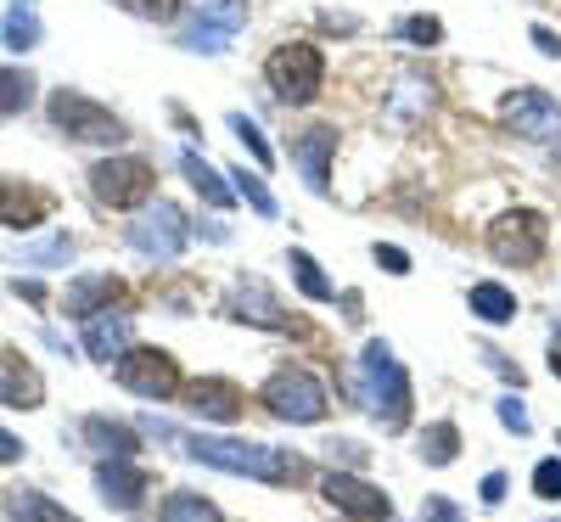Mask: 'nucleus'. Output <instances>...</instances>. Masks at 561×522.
<instances>
[{
	"label": "nucleus",
	"mask_w": 561,
	"mask_h": 522,
	"mask_svg": "<svg viewBox=\"0 0 561 522\" xmlns=\"http://www.w3.org/2000/svg\"><path fill=\"white\" fill-rule=\"evenodd\" d=\"M185 455L219 466V472H237V478H259V484H298L304 478V461L293 450H275V444H237V439H185Z\"/></svg>",
	"instance_id": "obj_1"
},
{
	"label": "nucleus",
	"mask_w": 561,
	"mask_h": 522,
	"mask_svg": "<svg viewBox=\"0 0 561 522\" xmlns=\"http://www.w3.org/2000/svg\"><path fill=\"white\" fill-rule=\"evenodd\" d=\"M264 84L280 107H309L325 90V57L314 39H280L264 57Z\"/></svg>",
	"instance_id": "obj_2"
},
{
	"label": "nucleus",
	"mask_w": 561,
	"mask_h": 522,
	"mask_svg": "<svg viewBox=\"0 0 561 522\" xmlns=\"http://www.w3.org/2000/svg\"><path fill=\"white\" fill-rule=\"evenodd\" d=\"M359 376H365V405L382 421V433H404L410 427V376L393 360L388 343H365L359 354Z\"/></svg>",
	"instance_id": "obj_3"
},
{
	"label": "nucleus",
	"mask_w": 561,
	"mask_h": 522,
	"mask_svg": "<svg viewBox=\"0 0 561 522\" xmlns=\"http://www.w3.org/2000/svg\"><path fill=\"white\" fill-rule=\"evenodd\" d=\"M259 405L275 421H293V427H314V421H325V410H332V399H325V388H320V376L304 371V365H280L270 383H264Z\"/></svg>",
	"instance_id": "obj_4"
},
{
	"label": "nucleus",
	"mask_w": 561,
	"mask_h": 522,
	"mask_svg": "<svg viewBox=\"0 0 561 522\" xmlns=\"http://www.w3.org/2000/svg\"><path fill=\"white\" fill-rule=\"evenodd\" d=\"M51 124L79 140V147H118V140L129 135L118 113H107L102 102H90L84 90H51Z\"/></svg>",
	"instance_id": "obj_5"
},
{
	"label": "nucleus",
	"mask_w": 561,
	"mask_h": 522,
	"mask_svg": "<svg viewBox=\"0 0 561 522\" xmlns=\"http://www.w3.org/2000/svg\"><path fill=\"white\" fill-rule=\"evenodd\" d=\"M152 185H158V169L147 158H102L90 169V192H96L102 208H147L152 203Z\"/></svg>",
	"instance_id": "obj_6"
},
{
	"label": "nucleus",
	"mask_w": 561,
	"mask_h": 522,
	"mask_svg": "<svg viewBox=\"0 0 561 522\" xmlns=\"http://www.w3.org/2000/svg\"><path fill=\"white\" fill-rule=\"evenodd\" d=\"M545 242H550V230H545V214L539 208H511L489 225V253L505 264V270H528L545 259Z\"/></svg>",
	"instance_id": "obj_7"
},
{
	"label": "nucleus",
	"mask_w": 561,
	"mask_h": 522,
	"mask_svg": "<svg viewBox=\"0 0 561 522\" xmlns=\"http://www.w3.org/2000/svg\"><path fill=\"white\" fill-rule=\"evenodd\" d=\"M113 376H118L129 394H140V399H174L180 394V360L169 349H135L129 343L113 360Z\"/></svg>",
	"instance_id": "obj_8"
},
{
	"label": "nucleus",
	"mask_w": 561,
	"mask_h": 522,
	"mask_svg": "<svg viewBox=\"0 0 561 522\" xmlns=\"http://www.w3.org/2000/svg\"><path fill=\"white\" fill-rule=\"evenodd\" d=\"M124 242L140 253V259H180V248L192 242V219H185L174 203H158V208H147L135 225H124Z\"/></svg>",
	"instance_id": "obj_9"
},
{
	"label": "nucleus",
	"mask_w": 561,
	"mask_h": 522,
	"mask_svg": "<svg viewBox=\"0 0 561 522\" xmlns=\"http://www.w3.org/2000/svg\"><path fill=\"white\" fill-rule=\"evenodd\" d=\"M500 124L511 135H523V140H550L561 129V102L550 97V90H539V84H523V90H511V97L500 102Z\"/></svg>",
	"instance_id": "obj_10"
},
{
	"label": "nucleus",
	"mask_w": 561,
	"mask_h": 522,
	"mask_svg": "<svg viewBox=\"0 0 561 522\" xmlns=\"http://www.w3.org/2000/svg\"><path fill=\"white\" fill-rule=\"evenodd\" d=\"M320 495H325V506H332V511H343L354 522H388L393 517V500L377 484H365L359 472H325Z\"/></svg>",
	"instance_id": "obj_11"
},
{
	"label": "nucleus",
	"mask_w": 561,
	"mask_h": 522,
	"mask_svg": "<svg viewBox=\"0 0 561 522\" xmlns=\"http://www.w3.org/2000/svg\"><path fill=\"white\" fill-rule=\"evenodd\" d=\"M332 158H337V124H314V129L293 135V163L304 169L314 197L332 192Z\"/></svg>",
	"instance_id": "obj_12"
},
{
	"label": "nucleus",
	"mask_w": 561,
	"mask_h": 522,
	"mask_svg": "<svg viewBox=\"0 0 561 522\" xmlns=\"http://www.w3.org/2000/svg\"><path fill=\"white\" fill-rule=\"evenodd\" d=\"M225 315L230 320H248V326H264V331H298V320H287V309L270 298L264 281H237L230 298H225Z\"/></svg>",
	"instance_id": "obj_13"
},
{
	"label": "nucleus",
	"mask_w": 561,
	"mask_h": 522,
	"mask_svg": "<svg viewBox=\"0 0 561 522\" xmlns=\"http://www.w3.org/2000/svg\"><path fill=\"white\" fill-rule=\"evenodd\" d=\"M185 410H192V416H203V421H219V427H230V421H242V410H248V394H242L237 383H225V376H203V383H192V388H185Z\"/></svg>",
	"instance_id": "obj_14"
},
{
	"label": "nucleus",
	"mask_w": 561,
	"mask_h": 522,
	"mask_svg": "<svg viewBox=\"0 0 561 522\" xmlns=\"http://www.w3.org/2000/svg\"><path fill=\"white\" fill-rule=\"evenodd\" d=\"M45 214H51V192H39V185H28V180L0 174V225L34 230V225H45Z\"/></svg>",
	"instance_id": "obj_15"
},
{
	"label": "nucleus",
	"mask_w": 561,
	"mask_h": 522,
	"mask_svg": "<svg viewBox=\"0 0 561 522\" xmlns=\"http://www.w3.org/2000/svg\"><path fill=\"white\" fill-rule=\"evenodd\" d=\"M0 405H12V410H39L45 405V376L18 349H0Z\"/></svg>",
	"instance_id": "obj_16"
},
{
	"label": "nucleus",
	"mask_w": 561,
	"mask_h": 522,
	"mask_svg": "<svg viewBox=\"0 0 561 522\" xmlns=\"http://www.w3.org/2000/svg\"><path fill=\"white\" fill-rule=\"evenodd\" d=\"M96 495L113 511H135L140 500H147V472H140L135 461H102L96 466Z\"/></svg>",
	"instance_id": "obj_17"
},
{
	"label": "nucleus",
	"mask_w": 561,
	"mask_h": 522,
	"mask_svg": "<svg viewBox=\"0 0 561 522\" xmlns=\"http://www.w3.org/2000/svg\"><path fill=\"white\" fill-rule=\"evenodd\" d=\"M118 293H124V281H118V275H79V281H68L62 304H68V315L90 320V315L113 309V298H118Z\"/></svg>",
	"instance_id": "obj_18"
},
{
	"label": "nucleus",
	"mask_w": 561,
	"mask_h": 522,
	"mask_svg": "<svg viewBox=\"0 0 561 522\" xmlns=\"http://www.w3.org/2000/svg\"><path fill=\"white\" fill-rule=\"evenodd\" d=\"M84 349H90V360H118V354L129 349V315H124V309L90 315V320H84Z\"/></svg>",
	"instance_id": "obj_19"
},
{
	"label": "nucleus",
	"mask_w": 561,
	"mask_h": 522,
	"mask_svg": "<svg viewBox=\"0 0 561 522\" xmlns=\"http://www.w3.org/2000/svg\"><path fill=\"white\" fill-rule=\"evenodd\" d=\"M84 439L102 461H135V450H140V439L113 416H84Z\"/></svg>",
	"instance_id": "obj_20"
},
{
	"label": "nucleus",
	"mask_w": 561,
	"mask_h": 522,
	"mask_svg": "<svg viewBox=\"0 0 561 522\" xmlns=\"http://www.w3.org/2000/svg\"><path fill=\"white\" fill-rule=\"evenodd\" d=\"M180 169H185V180H192V192H197L208 208H230V203H237V185H225V174H219L208 158H197V152H180Z\"/></svg>",
	"instance_id": "obj_21"
},
{
	"label": "nucleus",
	"mask_w": 561,
	"mask_h": 522,
	"mask_svg": "<svg viewBox=\"0 0 561 522\" xmlns=\"http://www.w3.org/2000/svg\"><path fill=\"white\" fill-rule=\"evenodd\" d=\"M0 45L18 52V57L39 45V7H34V0H12V7H7V18H0Z\"/></svg>",
	"instance_id": "obj_22"
},
{
	"label": "nucleus",
	"mask_w": 561,
	"mask_h": 522,
	"mask_svg": "<svg viewBox=\"0 0 561 522\" xmlns=\"http://www.w3.org/2000/svg\"><path fill=\"white\" fill-rule=\"evenodd\" d=\"M466 309H472L483 326H505V320H517V293L500 287V281H478V287L466 293Z\"/></svg>",
	"instance_id": "obj_23"
},
{
	"label": "nucleus",
	"mask_w": 561,
	"mask_h": 522,
	"mask_svg": "<svg viewBox=\"0 0 561 522\" xmlns=\"http://www.w3.org/2000/svg\"><path fill=\"white\" fill-rule=\"evenodd\" d=\"M433 102H438V84L427 79V73H399V90H393V102H388V113L393 118H421V113H433Z\"/></svg>",
	"instance_id": "obj_24"
},
{
	"label": "nucleus",
	"mask_w": 561,
	"mask_h": 522,
	"mask_svg": "<svg viewBox=\"0 0 561 522\" xmlns=\"http://www.w3.org/2000/svg\"><path fill=\"white\" fill-rule=\"evenodd\" d=\"M7 511H12V522H79L73 511H62L51 495H39V489H12Z\"/></svg>",
	"instance_id": "obj_25"
},
{
	"label": "nucleus",
	"mask_w": 561,
	"mask_h": 522,
	"mask_svg": "<svg viewBox=\"0 0 561 522\" xmlns=\"http://www.w3.org/2000/svg\"><path fill=\"white\" fill-rule=\"evenodd\" d=\"M192 23L219 29V34H237L248 23V0H192Z\"/></svg>",
	"instance_id": "obj_26"
},
{
	"label": "nucleus",
	"mask_w": 561,
	"mask_h": 522,
	"mask_svg": "<svg viewBox=\"0 0 561 522\" xmlns=\"http://www.w3.org/2000/svg\"><path fill=\"white\" fill-rule=\"evenodd\" d=\"M287 264H293V281H298V293L309 298V304H337V287L320 275V264H314V253H287Z\"/></svg>",
	"instance_id": "obj_27"
},
{
	"label": "nucleus",
	"mask_w": 561,
	"mask_h": 522,
	"mask_svg": "<svg viewBox=\"0 0 561 522\" xmlns=\"http://www.w3.org/2000/svg\"><path fill=\"white\" fill-rule=\"evenodd\" d=\"M158 522H219V511H214V500H203V495H192V489H174V495L158 506Z\"/></svg>",
	"instance_id": "obj_28"
},
{
	"label": "nucleus",
	"mask_w": 561,
	"mask_h": 522,
	"mask_svg": "<svg viewBox=\"0 0 561 522\" xmlns=\"http://www.w3.org/2000/svg\"><path fill=\"white\" fill-rule=\"evenodd\" d=\"M34 73L28 68H0V118H12V113H23L28 102H34Z\"/></svg>",
	"instance_id": "obj_29"
},
{
	"label": "nucleus",
	"mask_w": 561,
	"mask_h": 522,
	"mask_svg": "<svg viewBox=\"0 0 561 522\" xmlns=\"http://www.w3.org/2000/svg\"><path fill=\"white\" fill-rule=\"evenodd\" d=\"M455 450H460V427L455 421H433L427 433H421V461L427 466H449Z\"/></svg>",
	"instance_id": "obj_30"
},
{
	"label": "nucleus",
	"mask_w": 561,
	"mask_h": 522,
	"mask_svg": "<svg viewBox=\"0 0 561 522\" xmlns=\"http://www.w3.org/2000/svg\"><path fill=\"white\" fill-rule=\"evenodd\" d=\"M230 129H237V140H242V152H253V163L259 169H270L275 163V152H270V140H264V129L248 118V113H230Z\"/></svg>",
	"instance_id": "obj_31"
},
{
	"label": "nucleus",
	"mask_w": 561,
	"mask_h": 522,
	"mask_svg": "<svg viewBox=\"0 0 561 522\" xmlns=\"http://www.w3.org/2000/svg\"><path fill=\"white\" fill-rule=\"evenodd\" d=\"M399 39L415 45V52H433V45H444V23L438 18H404L399 23Z\"/></svg>",
	"instance_id": "obj_32"
},
{
	"label": "nucleus",
	"mask_w": 561,
	"mask_h": 522,
	"mask_svg": "<svg viewBox=\"0 0 561 522\" xmlns=\"http://www.w3.org/2000/svg\"><path fill=\"white\" fill-rule=\"evenodd\" d=\"M230 180H237V197L253 203V214H264V219L275 214V197L264 192V174H259V169H253V174H248V169H230Z\"/></svg>",
	"instance_id": "obj_33"
},
{
	"label": "nucleus",
	"mask_w": 561,
	"mask_h": 522,
	"mask_svg": "<svg viewBox=\"0 0 561 522\" xmlns=\"http://www.w3.org/2000/svg\"><path fill=\"white\" fill-rule=\"evenodd\" d=\"M534 495H539V500H561V461H556V455L534 466Z\"/></svg>",
	"instance_id": "obj_34"
},
{
	"label": "nucleus",
	"mask_w": 561,
	"mask_h": 522,
	"mask_svg": "<svg viewBox=\"0 0 561 522\" xmlns=\"http://www.w3.org/2000/svg\"><path fill=\"white\" fill-rule=\"evenodd\" d=\"M370 253H377V264H382L388 275H410V253H404V248H388V242H377Z\"/></svg>",
	"instance_id": "obj_35"
},
{
	"label": "nucleus",
	"mask_w": 561,
	"mask_h": 522,
	"mask_svg": "<svg viewBox=\"0 0 561 522\" xmlns=\"http://www.w3.org/2000/svg\"><path fill=\"white\" fill-rule=\"evenodd\" d=\"M500 421L511 427V433H528V410L517 399H500Z\"/></svg>",
	"instance_id": "obj_36"
},
{
	"label": "nucleus",
	"mask_w": 561,
	"mask_h": 522,
	"mask_svg": "<svg viewBox=\"0 0 561 522\" xmlns=\"http://www.w3.org/2000/svg\"><path fill=\"white\" fill-rule=\"evenodd\" d=\"M118 7L135 18H169V0H118Z\"/></svg>",
	"instance_id": "obj_37"
},
{
	"label": "nucleus",
	"mask_w": 561,
	"mask_h": 522,
	"mask_svg": "<svg viewBox=\"0 0 561 522\" xmlns=\"http://www.w3.org/2000/svg\"><path fill=\"white\" fill-rule=\"evenodd\" d=\"M421 522H460V511L449 500H427V506H421Z\"/></svg>",
	"instance_id": "obj_38"
},
{
	"label": "nucleus",
	"mask_w": 561,
	"mask_h": 522,
	"mask_svg": "<svg viewBox=\"0 0 561 522\" xmlns=\"http://www.w3.org/2000/svg\"><path fill=\"white\" fill-rule=\"evenodd\" d=\"M325 450H332V461H337V455H343V461H348V466H359V461H365V450H359V444H354V439H337V444H325Z\"/></svg>",
	"instance_id": "obj_39"
},
{
	"label": "nucleus",
	"mask_w": 561,
	"mask_h": 522,
	"mask_svg": "<svg viewBox=\"0 0 561 522\" xmlns=\"http://www.w3.org/2000/svg\"><path fill=\"white\" fill-rule=\"evenodd\" d=\"M500 500H505V478L489 472V478H483V506H500Z\"/></svg>",
	"instance_id": "obj_40"
},
{
	"label": "nucleus",
	"mask_w": 561,
	"mask_h": 522,
	"mask_svg": "<svg viewBox=\"0 0 561 522\" xmlns=\"http://www.w3.org/2000/svg\"><path fill=\"white\" fill-rule=\"evenodd\" d=\"M534 45H539V52H545V57H561V39H556V34H550L545 23L534 29Z\"/></svg>",
	"instance_id": "obj_41"
},
{
	"label": "nucleus",
	"mask_w": 561,
	"mask_h": 522,
	"mask_svg": "<svg viewBox=\"0 0 561 522\" xmlns=\"http://www.w3.org/2000/svg\"><path fill=\"white\" fill-rule=\"evenodd\" d=\"M18 455H23V444L7 433V427H0V466H7V461H18Z\"/></svg>",
	"instance_id": "obj_42"
},
{
	"label": "nucleus",
	"mask_w": 561,
	"mask_h": 522,
	"mask_svg": "<svg viewBox=\"0 0 561 522\" xmlns=\"http://www.w3.org/2000/svg\"><path fill=\"white\" fill-rule=\"evenodd\" d=\"M12 293H18V298H28V304H39V298H45L39 281H12Z\"/></svg>",
	"instance_id": "obj_43"
},
{
	"label": "nucleus",
	"mask_w": 561,
	"mask_h": 522,
	"mask_svg": "<svg viewBox=\"0 0 561 522\" xmlns=\"http://www.w3.org/2000/svg\"><path fill=\"white\" fill-rule=\"evenodd\" d=\"M550 158H556V163H561V129H556V135H550Z\"/></svg>",
	"instance_id": "obj_44"
},
{
	"label": "nucleus",
	"mask_w": 561,
	"mask_h": 522,
	"mask_svg": "<svg viewBox=\"0 0 561 522\" xmlns=\"http://www.w3.org/2000/svg\"><path fill=\"white\" fill-rule=\"evenodd\" d=\"M550 371H556V376H561V343H556V349H550Z\"/></svg>",
	"instance_id": "obj_45"
}]
</instances>
